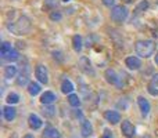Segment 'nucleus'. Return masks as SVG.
<instances>
[{"label":"nucleus","mask_w":158,"mask_h":138,"mask_svg":"<svg viewBox=\"0 0 158 138\" xmlns=\"http://www.w3.org/2000/svg\"><path fill=\"white\" fill-rule=\"evenodd\" d=\"M136 53L143 58H148L156 51V43L153 40H139L135 44Z\"/></svg>","instance_id":"1"},{"label":"nucleus","mask_w":158,"mask_h":138,"mask_svg":"<svg viewBox=\"0 0 158 138\" xmlns=\"http://www.w3.org/2000/svg\"><path fill=\"white\" fill-rule=\"evenodd\" d=\"M7 28L14 35H25V33H28L31 29V22L27 17H19L18 21L8 24Z\"/></svg>","instance_id":"2"},{"label":"nucleus","mask_w":158,"mask_h":138,"mask_svg":"<svg viewBox=\"0 0 158 138\" xmlns=\"http://www.w3.org/2000/svg\"><path fill=\"white\" fill-rule=\"evenodd\" d=\"M110 17L114 22L117 24H122L126 18H128V8L125 6H114L110 13Z\"/></svg>","instance_id":"3"},{"label":"nucleus","mask_w":158,"mask_h":138,"mask_svg":"<svg viewBox=\"0 0 158 138\" xmlns=\"http://www.w3.org/2000/svg\"><path fill=\"white\" fill-rule=\"evenodd\" d=\"M35 76L40 83L47 84L49 83V72H47V68L44 65H38L35 68Z\"/></svg>","instance_id":"4"},{"label":"nucleus","mask_w":158,"mask_h":138,"mask_svg":"<svg viewBox=\"0 0 158 138\" xmlns=\"http://www.w3.org/2000/svg\"><path fill=\"white\" fill-rule=\"evenodd\" d=\"M121 131H122L123 136L128 137V138H131V137L135 136V127H133V124H132L129 120H123V122H122Z\"/></svg>","instance_id":"5"},{"label":"nucleus","mask_w":158,"mask_h":138,"mask_svg":"<svg viewBox=\"0 0 158 138\" xmlns=\"http://www.w3.org/2000/svg\"><path fill=\"white\" fill-rule=\"evenodd\" d=\"M79 68L82 69V72H85L86 75H93L94 73V70H93L92 68V64H90V61H89V58H86V57H82L81 60H79Z\"/></svg>","instance_id":"6"},{"label":"nucleus","mask_w":158,"mask_h":138,"mask_svg":"<svg viewBox=\"0 0 158 138\" xmlns=\"http://www.w3.org/2000/svg\"><path fill=\"white\" fill-rule=\"evenodd\" d=\"M106 80L110 84H115V86H121L119 83V77H118L117 72L114 69H107L106 70Z\"/></svg>","instance_id":"7"},{"label":"nucleus","mask_w":158,"mask_h":138,"mask_svg":"<svg viewBox=\"0 0 158 138\" xmlns=\"http://www.w3.org/2000/svg\"><path fill=\"white\" fill-rule=\"evenodd\" d=\"M56 100H57V95L53 91H44L40 97V102L43 104V105H52Z\"/></svg>","instance_id":"8"},{"label":"nucleus","mask_w":158,"mask_h":138,"mask_svg":"<svg viewBox=\"0 0 158 138\" xmlns=\"http://www.w3.org/2000/svg\"><path fill=\"white\" fill-rule=\"evenodd\" d=\"M28 123H29V127L33 128V130L40 128L42 124H43V122L40 120V117H39L38 115H35V113H31L29 115V117H28Z\"/></svg>","instance_id":"9"},{"label":"nucleus","mask_w":158,"mask_h":138,"mask_svg":"<svg viewBox=\"0 0 158 138\" xmlns=\"http://www.w3.org/2000/svg\"><path fill=\"white\" fill-rule=\"evenodd\" d=\"M104 117L108 120L111 124H117L118 122H121V115L117 111H106L104 112Z\"/></svg>","instance_id":"10"},{"label":"nucleus","mask_w":158,"mask_h":138,"mask_svg":"<svg viewBox=\"0 0 158 138\" xmlns=\"http://www.w3.org/2000/svg\"><path fill=\"white\" fill-rule=\"evenodd\" d=\"M137 104H139V108H140L142 115L143 116H147L148 112H150V102H148L144 97H139L137 98Z\"/></svg>","instance_id":"11"},{"label":"nucleus","mask_w":158,"mask_h":138,"mask_svg":"<svg viewBox=\"0 0 158 138\" xmlns=\"http://www.w3.org/2000/svg\"><path fill=\"white\" fill-rule=\"evenodd\" d=\"M125 64L131 70H137L142 66V62H140V60L137 57H128L125 60Z\"/></svg>","instance_id":"12"},{"label":"nucleus","mask_w":158,"mask_h":138,"mask_svg":"<svg viewBox=\"0 0 158 138\" xmlns=\"http://www.w3.org/2000/svg\"><path fill=\"white\" fill-rule=\"evenodd\" d=\"M15 115H17L15 108H13L11 105H7L3 108V116H4V119L7 122H11V120L15 119Z\"/></svg>","instance_id":"13"},{"label":"nucleus","mask_w":158,"mask_h":138,"mask_svg":"<svg viewBox=\"0 0 158 138\" xmlns=\"http://www.w3.org/2000/svg\"><path fill=\"white\" fill-rule=\"evenodd\" d=\"M81 133L82 137H89L93 134V127H92V123L89 120H82V124H81Z\"/></svg>","instance_id":"14"},{"label":"nucleus","mask_w":158,"mask_h":138,"mask_svg":"<svg viewBox=\"0 0 158 138\" xmlns=\"http://www.w3.org/2000/svg\"><path fill=\"white\" fill-rule=\"evenodd\" d=\"M74 84H72L71 80H68V79H65V80H63V83H61V91L64 93V94H72V91H74Z\"/></svg>","instance_id":"15"},{"label":"nucleus","mask_w":158,"mask_h":138,"mask_svg":"<svg viewBox=\"0 0 158 138\" xmlns=\"http://www.w3.org/2000/svg\"><path fill=\"white\" fill-rule=\"evenodd\" d=\"M13 50L14 49L11 47V44L8 43V41H4V43L2 44V49H0V55H2L3 60H6V58L8 57V54H10Z\"/></svg>","instance_id":"16"},{"label":"nucleus","mask_w":158,"mask_h":138,"mask_svg":"<svg viewBox=\"0 0 158 138\" xmlns=\"http://www.w3.org/2000/svg\"><path fill=\"white\" fill-rule=\"evenodd\" d=\"M43 138H60V133L54 127H47L43 133Z\"/></svg>","instance_id":"17"},{"label":"nucleus","mask_w":158,"mask_h":138,"mask_svg":"<svg viewBox=\"0 0 158 138\" xmlns=\"http://www.w3.org/2000/svg\"><path fill=\"white\" fill-rule=\"evenodd\" d=\"M28 93H29L32 97H35V95H38L39 93H40V86H39L38 83H35V81H31V83L28 84Z\"/></svg>","instance_id":"18"},{"label":"nucleus","mask_w":158,"mask_h":138,"mask_svg":"<svg viewBox=\"0 0 158 138\" xmlns=\"http://www.w3.org/2000/svg\"><path fill=\"white\" fill-rule=\"evenodd\" d=\"M15 75H17V66H14V65L4 66V77L6 79H11Z\"/></svg>","instance_id":"19"},{"label":"nucleus","mask_w":158,"mask_h":138,"mask_svg":"<svg viewBox=\"0 0 158 138\" xmlns=\"http://www.w3.org/2000/svg\"><path fill=\"white\" fill-rule=\"evenodd\" d=\"M72 47H74V50L77 53H79L82 50V37L79 35H75L72 37Z\"/></svg>","instance_id":"20"},{"label":"nucleus","mask_w":158,"mask_h":138,"mask_svg":"<svg viewBox=\"0 0 158 138\" xmlns=\"http://www.w3.org/2000/svg\"><path fill=\"white\" fill-rule=\"evenodd\" d=\"M68 102L71 106H74V108H78L79 105H81V100H79V97L77 94H69L68 95Z\"/></svg>","instance_id":"21"},{"label":"nucleus","mask_w":158,"mask_h":138,"mask_svg":"<svg viewBox=\"0 0 158 138\" xmlns=\"http://www.w3.org/2000/svg\"><path fill=\"white\" fill-rule=\"evenodd\" d=\"M7 104L8 105H14V104H18V101H19V97H18V94H15V93H10V94L7 95Z\"/></svg>","instance_id":"22"},{"label":"nucleus","mask_w":158,"mask_h":138,"mask_svg":"<svg viewBox=\"0 0 158 138\" xmlns=\"http://www.w3.org/2000/svg\"><path fill=\"white\" fill-rule=\"evenodd\" d=\"M43 115H44V116H47V117H53L56 115V108H54V106L47 105L46 108L43 109Z\"/></svg>","instance_id":"23"},{"label":"nucleus","mask_w":158,"mask_h":138,"mask_svg":"<svg viewBox=\"0 0 158 138\" xmlns=\"http://www.w3.org/2000/svg\"><path fill=\"white\" fill-rule=\"evenodd\" d=\"M147 8H148V3L146 2V0H142V2L137 4V7H136V10L135 11H136L137 14H140V13H143L144 10H147Z\"/></svg>","instance_id":"24"},{"label":"nucleus","mask_w":158,"mask_h":138,"mask_svg":"<svg viewBox=\"0 0 158 138\" xmlns=\"http://www.w3.org/2000/svg\"><path fill=\"white\" fill-rule=\"evenodd\" d=\"M19 58V55H18V53H17V50H13V51L8 54V57L6 58L7 61H17Z\"/></svg>","instance_id":"25"},{"label":"nucleus","mask_w":158,"mask_h":138,"mask_svg":"<svg viewBox=\"0 0 158 138\" xmlns=\"http://www.w3.org/2000/svg\"><path fill=\"white\" fill-rule=\"evenodd\" d=\"M49 17H50V19H53V21H60V19L63 18V15H61L58 11H52Z\"/></svg>","instance_id":"26"},{"label":"nucleus","mask_w":158,"mask_h":138,"mask_svg":"<svg viewBox=\"0 0 158 138\" xmlns=\"http://www.w3.org/2000/svg\"><path fill=\"white\" fill-rule=\"evenodd\" d=\"M28 81V76L27 75H19V77H18V80H17V84H19V86H24L25 83Z\"/></svg>","instance_id":"27"},{"label":"nucleus","mask_w":158,"mask_h":138,"mask_svg":"<svg viewBox=\"0 0 158 138\" xmlns=\"http://www.w3.org/2000/svg\"><path fill=\"white\" fill-rule=\"evenodd\" d=\"M150 86H153V87H158V73H156V75H153V77H151V80H150Z\"/></svg>","instance_id":"28"},{"label":"nucleus","mask_w":158,"mask_h":138,"mask_svg":"<svg viewBox=\"0 0 158 138\" xmlns=\"http://www.w3.org/2000/svg\"><path fill=\"white\" fill-rule=\"evenodd\" d=\"M148 93H150L151 95H154V97H156V95H158V89L157 87H153V86H150V84H148Z\"/></svg>","instance_id":"29"},{"label":"nucleus","mask_w":158,"mask_h":138,"mask_svg":"<svg viewBox=\"0 0 158 138\" xmlns=\"http://www.w3.org/2000/svg\"><path fill=\"white\" fill-rule=\"evenodd\" d=\"M56 4H57V0H46V6H44V7L47 8V7H49V6H50V7L53 8Z\"/></svg>","instance_id":"30"},{"label":"nucleus","mask_w":158,"mask_h":138,"mask_svg":"<svg viewBox=\"0 0 158 138\" xmlns=\"http://www.w3.org/2000/svg\"><path fill=\"white\" fill-rule=\"evenodd\" d=\"M103 4L107 6V7H111V6L115 4V0H103Z\"/></svg>","instance_id":"31"},{"label":"nucleus","mask_w":158,"mask_h":138,"mask_svg":"<svg viewBox=\"0 0 158 138\" xmlns=\"http://www.w3.org/2000/svg\"><path fill=\"white\" fill-rule=\"evenodd\" d=\"M101 138H112L111 131H110V130H104V134H103V137H101Z\"/></svg>","instance_id":"32"},{"label":"nucleus","mask_w":158,"mask_h":138,"mask_svg":"<svg viewBox=\"0 0 158 138\" xmlns=\"http://www.w3.org/2000/svg\"><path fill=\"white\" fill-rule=\"evenodd\" d=\"M22 138H33V136H31V134H27V136H24Z\"/></svg>","instance_id":"33"},{"label":"nucleus","mask_w":158,"mask_h":138,"mask_svg":"<svg viewBox=\"0 0 158 138\" xmlns=\"http://www.w3.org/2000/svg\"><path fill=\"white\" fill-rule=\"evenodd\" d=\"M156 64L158 65V53H157V55H156Z\"/></svg>","instance_id":"34"},{"label":"nucleus","mask_w":158,"mask_h":138,"mask_svg":"<svg viewBox=\"0 0 158 138\" xmlns=\"http://www.w3.org/2000/svg\"><path fill=\"white\" fill-rule=\"evenodd\" d=\"M125 2H128V3H129V2H132V0H125Z\"/></svg>","instance_id":"35"}]
</instances>
